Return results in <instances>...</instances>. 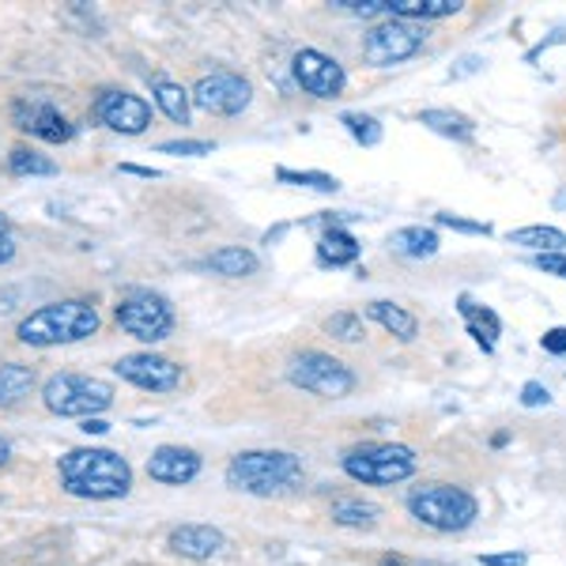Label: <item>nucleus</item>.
Listing matches in <instances>:
<instances>
[{
  "instance_id": "obj_1",
  "label": "nucleus",
  "mask_w": 566,
  "mask_h": 566,
  "mask_svg": "<svg viewBox=\"0 0 566 566\" xmlns=\"http://www.w3.org/2000/svg\"><path fill=\"white\" fill-rule=\"evenodd\" d=\"M57 476L61 491L72 499H87V502H114L125 499L133 491V464L114 450H69L57 461Z\"/></svg>"
},
{
  "instance_id": "obj_2",
  "label": "nucleus",
  "mask_w": 566,
  "mask_h": 566,
  "mask_svg": "<svg viewBox=\"0 0 566 566\" xmlns=\"http://www.w3.org/2000/svg\"><path fill=\"white\" fill-rule=\"evenodd\" d=\"M223 476L231 491L258 495V499H276V495H291V491L303 488L306 469H303V458H295V453H287V450H245L239 458H231Z\"/></svg>"
},
{
  "instance_id": "obj_3",
  "label": "nucleus",
  "mask_w": 566,
  "mask_h": 566,
  "mask_svg": "<svg viewBox=\"0 0 566 566\" xmlns=\"http://www.w3.org/2000/svg\"><path fill=\"white\" fill-rule=\"evenodd\" d=\"M98 310L84 303V298H65V303L39 306L27 314L15 336L27 348H57V344H80L98 333Z\"/></svg>"
},
{
  "instance_id": "obj_4",
  "label": "nucleus",
  "mask_w": 566,
  "mask_h": 566,
  "mask_svg": "<svg viewBox=\"0 0 566 566\" xmlns=\"http://www.w3.org/2000/svg\"><path fill=\"white\" fill-rule=\"evenodd\" d=\"M408 514L434 533H464L480 517V502L458 483H427L408 495Z\"/></svg>"
},
{
  "instance_id": "obj_5",
  "label": "nucleus",
  "mask_w": 566,
  "mask_h": 566,
  "mask_svg": "<svg viewBox=\"0 0 566 566\" xmlns=\"http://www.w3.org/2000/svg\"><path fill=\"white\" fill-rule=\"evenodd\" d=\"M42 405L61 419H98L114 405V386L91 374H53L42 386Z\"/></svg>"
},
{
  "instance_id": "obj_6",
  "label": "nucleus",
  "mask_w": 566,
  "mask_h": 566,
  "mask_svg": "<svg viewBox=\"0 0 566 566\" xmlns=\"http://www.w3.org/2000/svg\"><path fill=\"white\" fill-rule=\"evenodd\" d=\"M340 469L348 480L367 483V488H392L416 476V453L397 442H367L344 453Z\"/></svg>"
},
{
  "instance_id": "obj_7",
  "label": "nucleus",
  "mask_w": 566,
  "mask_h": 566,
  "mask_svg": "<svg viewBox=\"0 0 566 566\" xmlns=\"http://www.w3.org/2000/svg\"><path fill=\"white\" fill-rule=\"evenodd\" d=\"M117 325L140 344H159L175 333V306L159 295V291H144V287H133L125 291V298L117 303L114 310Z\"/></svg>"
},
{
  "instance_id": "obj_8",
  "label": "nucleus",
  "mask_w": 566,
  "mask_h": 566,
  "mask_svg": "<svg viewBox=\"0 0 566 566\" xmlns=\"http://www.w3.org/2000/svg\"><path fill=\"white\" fill-rule=\"evenodd\" d=\"M287 378H291V386L314 392V397H325V400H344L355 389V374L325 352H298L295 359L287 363Z\"/></svg>"
},
{
  "instance_id": "obj_9",
  "label": "nucleus",
  "mask_w": 566,
  "mask_h": 566,
  "mask_svg": "<svg viewBox=\"0 0 566 566\" xmlns=\"http://www.w3.org/2000/svg\"><path fill=\"white\" fill-rule=\"evenodd\" d=\"M427 42L423 23H408V20H386L374 23L370 34L363 39V61L370 69H392L412 61Z\"/></svg>"
},
{
  "instance_id": "obj_10",
  "label": "nucleus",
  "mask_w": 566,
  "mask_h": 566,
  "mask_svg": "<svg viewBox=\"0 0 566 566\" xmlns=\"http://www.w3.org/2000/svg\"><path fill=\"white\" fill-rule=\"evenodd\" d=\"M189 98H193V106L205 109V114L239 117L242 109L253 103V87H250V80L239 76V72L219 69L212 76H200L197 87L189 91Z\"/></svg>"
},
{
  "instance_id": "obj_11",
  "label": "nucleus",
  "mask_w": 566,
  "mask_h": 566,
  "mask_svg": "<svg viewBox=\"0 0 566 566\" xmlns=\"http://www.w3.org/2000/svg\"><path fill=\"white\" fill-rule=\"evenodd\" d=\"M291 76H295V84L314 98H340L344 87H348L344 65L322 50H298L295 57H291Z\"/></svg>"
},
{
  "instance_id": "obj_12",
  "label": "nucleus",
  "mask_w": 566,
  "mask_h": 566,
  "mask_svg": "<svg viewBox=\"0 0 566 566\" xmlns=\"http://www.w3.org/2000/svg\"><path fill=\"white\" fill-rule=\"evenodd\" d=\"M114 374L125 378L129 386L144 389V392H175L181 386V367L167 355H155V352H133V355H122L114 363Z\"/></svg>"
},
{
  "instance_id": "obj_13",
  "label": "nucleus",
  "mask_w": 566,
  "mask_h": 566,
  "mask_svg": "<svg viewBox=\"0 0 566 566\" xmlns=\"http://www.w3.org/2000/svg\"><path fill=\"white\" fill-rule=\"evenodd\" d=\"M95 122L122 136H140L151 125V103L133 91H103L95 103Z\"/></svg>"
},
{
  "instance_id": "obj_14",
  "label": "nucleus",
  "mask_w": 566,
  "mask_h": 566,
  "mask_svg": "<svg viewBox=\"0 0 566 566\" xmlns=\"http://www.w3.org/2000/svg\"><path fill=\"white\" fill-rule=\"evenodd\" d=\"M12 122H15V129L34 136V140H45V144L72 140V122L53 103H45V98H20V103L12 106Z\"/></svg>"
},
{
  "instance_id": "obj_15",
  "label": "nucleus",
  "mask_w": 566,
  "mask_h": 566,
  "mask_svg": "<svg viewBox=\"0 0 566 566\" xmlns=\"http://www.w3.org/2000/svg\"><path fill=\"white\" fill-rule=\"evenodd\" d=\"M148 476L167 488H186L200 476V453L186 446H155L148 458Z\"/></svg>"
},
{
  "instance_id": "obj_16",
  "label": "nucleus",
  "mask_w": 566,
  "mask_h": 566,
  "mask_svg": "<svg viewBox=\"0 0 566 566\" xmlns=\"http://www.w3.org/2000/svg\"><path fill=\"white\" fill-rule=\"evenodd\" d=\"M167 547H170L175 555H181V559L208 563V559H216V555L227 547V533H223V528H216V525L189 522V525L170 528Z\"/></svg>"
},
{
  "instance_id": "obj_17",
  "label": "nucleus",
  "mask_w": 566,
  "mask_h": 566,
  "mask_svg": "<svg viewBox=\"0 0 566 566\" xmlns=\"http://www.w3.org/2000/svg\"><path fill=\"white\" fill-rule=\"evenodd\" d=\"M419 125H427L431 133L446 136V140H458V144H472L476 140V122L461 109H446V106H431L419 114Z\"/></svg>"
},
{
  "instance_id": "obj_18",
  "label": "nucleus",
  "mask_w": 566,
  "mask_h": 566,
  "mask_svg": "<svg viewBox=\"0 0 566 566\" xmlns=\"http://www.w3.org/2000/svg\"><path fill=\"white\" fill-rule=\"evenodd\" d=\"M258 264H261L258 253L245 250V245H223V250L208 253V258L200 261V269L216 272V276H223V280H245L258 272Z\"/></svg>"
},
{
  "instance_id": "obj_19",
  "label": "nucleus",
  "mask_w": 566,
  "mask_h": 566,
  "mask_svg": "<svg viewBox=\"0 0 566 566\" xmlns=\"http://www.w3.org/2000/svg\"><path fill=\"white\" fill-rule=\"evenodd\" d=\"M458 310H461L464 325H469V336H472V340H476L488 355L495 352V340L502 336V322H499L495 310H491V306H476L469 295H461Z\"/></svg>"
},
{
  "instance_id": "obj_20",
  "label": "nucleus",
  "mask_w": 566,
  "mask_h": 566,
  "mask_svg": "<svg viewBox=\"0 0 566 566\" xmlns=\"http://www.w3.org/2000/svg\"><path fill=\"white\" fill-rule=\"evenodd\" d=\"M363 253L359 239H355L352 231H344V227H328V231L317 239V261L328 264V269H344V264H355Z\"/></svg>"
},
{
  "instance_id": "obj_21",
  "label": "nucleus",
  "mask_w": 566,
  "mask_h": 566,
  "mask_svg": "<svg viewBox=\"0 0 566 566\" xmlns=\"http://www.w3.org/2000/svg\"><path fill=\"white\" fill-rule=\"evenodd\" d=\"M39 386V374L27 363H0V408H20Z\"/></svg>"
},
{
  "instance_id": "obj_22",
  "label": "nucleus",
  "mask_w": 566,
  "mask_h": 566,
  "mask_svg": "<svg viewBox=\"0 0 566 566\" xmlns=\"http://www.w3.org/2000/svg\"><path fill=\"white\" fill-rule=\"evenodd\" d=\"M363 314L370 317V322H378L386 333L397 336L400 344H412L416 336H419V322H416V314H408L405 306H397V303H386V298H378V303H370Z\"/></svg>"
},
{
  "instance_id": "obj_23",
  "label": "nucleus",
  "mask_w": 566,
  "mask_h": 566,
  "mask_svg": "<svg viewBox=\"0 0 566 566\" xmlns=\"http://www.w3.org/2000/svg\"><path fill=\"white\" fill-rule=\"evenodd\" d=\"M389 245L400 253V258H412V261H423V258H434L438 245H442V239H438L434 227H400V231L389 234Z\"/></svg>"
},
{
  "instance_id": "obj_24",
  "label": "nucleus",
  "mask_w": 566,
  "mask_h": 566,
  "mask_svg": "<svg viewBox=\"0 0 566 566\" xmlns=\"http://www.w3.org/2000/svg\"><path fill=\"white\" fill-rule=\"evenodd\" d=\"M151 98H155V106H159L175 125H189V114H193V98H189V91L181 87V84H175V80H167V76H155L151 80Z\"/></svg>"
},
{
  "instance_id": "obj_25",
  "label": "nucleus",
  "mask_w": 566,
  "mask_h": 566,
  "mask_svg": "<svg viewBox=\"0 0 566 566\" xmlns=\"http://www.w3.org/2000/svg\"><path fill=\"white\" fill-rule=\"evenodd\" d=\"M506 239L510 245H525V250H536V253H566V234L559 227L533 223V227H522V231H510Z\"/></svg>"
},
{
  "instance_id": "obj_26",
  "label": "nucleus",
  "mask_w": 566,
  "mask_h": 566,
  "mask_svg": "<svg viewBox=\"0 0 566 566\" xmlns=\"http://www.w3.org/2000/svg\"><path fill=\"white\" fill-rule=\"evenodd\" d=\"M328 517H333V525H340V528H374L381 517V510L363 499H336L333 510H328Z\"/></svg>"
},
{
  "instance_id": "obj_27",
  "label": "nucleus",
  "mask_w": 566,
  "mask_h": 566,
  "mask_svg": "<svg viewBox=\"0 0 566 566\" xmlns=\"http://www.w3.org/2000/svg\"><path fill=\"white\" fill-rule=\"evenodd\" d=\"M8 170L20 178H53L57 175V163L45 159V155L34 148H15L8 155Z\"/></svg>"
},
{
  "instance_id": "obj_28",
  "label": "nucleus",
  "mask_w": 566,
  "mask_h": 566,
  "mask_svg": "<svg viewBox=\"0 0 566 566\" xmlns=\"http://www.w3.org/2000/svg\"><path fill=\"white\" fill-rule=\"evenodd\" d=\"M276 178L283 186H298V189H314V193H336L340 181L333 175H322V170H291V167H280Z\"/></svg>"
},
{
  "instance_id": "obj_29",
  "label": "nucleus",
  "mask_w": 566,
  "mask_h": 566,
  "mask_svg": "<svg viewBox=\"0 0 566 566\" xmlns=\"http://www.w3.org/2000/svg\"><path fill=\"white\" fill-rule=\"evenodd\" d=\"M325 333L336 336V340H344V344H359L363 336H367V328H363L359 314H352V310H336L333 317H325Z\"/></svg>"
},
{
  "instance_id": "obj_30",
  "label": "nucleus",
  "mask_w": 566,
  "mask_h": 566,
  "mask_svg": "<svg viewBox=\"0 0 566 566\" xmlns=\"http://www.w3.org/2000/svg\"><path fill=\"white\" fill-rule=\"evenodd\" d=\"M340 125L352 133L355 144H363V148H378V144H381V122H378V117H370V114H344Z\"/></svg>"
},
{
  "instance_id": "obj_31",
  "label": "nucleus",
  "mask_w": 566,
  "mask_h": 566,
  "mask_svg": "<svg viewBox=\"0 0 566 566\" xmlns=\"http://www.w3.org/2000/svg\"><path fill=\"white\" fill-rule=\"evenodd\" d=\"M434 223L450 227V231H461V234H483V239L491 234V223H483V219H464V216H453V212H438Z\"/></svg>"
},
{
  "instance_id": "obj_32",
  "label": "nucleus",
  "mask_w": 566,
  "mask_h": 566,
  "mask_svg": "<svg viewBox=\"0 0 566 566\" xmlns=\"http://www.w3.org/2000/svg\"><path fill=\"white\" fill-rule=\"evenodd\" d=\"M216 144L212 140H167L159 144L163 155H212Z\"/></svg>"
},
{
  "instance_id": "obj_33",
  "label": "nucleus",
  "mask_w": 566,
  "mask_h": 566,
  "mask_svg": "<svg viewBox=\"0 0 566 566\" xmlns=\"http://www.w3.org/2000/svg\"><path fill=\"white\" fill-rule=\"evenodd\" d=\"M522 405L525 408H547V405H552V389L541 386V381H525V386H522Z\"/></svg>"
},
{
  "instance_id": "obj_34",
  "label": "nucleus",
  "mask_w": 566,
  "mask_h": 566,
  "mask_svg": "<svg viewBox=\"0 0 566 566\" xmlns=\"http://www.w3.org/2000/svg\"><path fill=\"white\" fill-rule=\"evenodd\" d=\"M533 264H536L541 272H547V276L566 280V253H536Z\"/></svg>"
},
{
  "instance_id": "obj_35",
  "label": "nucleus",
  "mask_w": 566,
  "mask_h": 566,
  "mask_svg": "<svg viewBox=\"0 0 566 566\" xmlns=\"http://www.w3.org/2000/svg\"><path fill=\"white\" fill-rule=\"evenodd\" d=\"M541 348H544L547 355H566V328H563V325L547 328V333L541 336Z\"/></svg>"
},
{
  "instance_id": "obj_36",
  "label": "nucleus",
  "mask_w": 566,
  "mask_h": 566,
  "mask_svg": "<svg viewBox=\"0 0 566 566\" xmlns=\"http://www.w3.org/2000/svg\"><path fill=\"white\" fill-rule=\"evenodd\" d=\"M525 552H499V555H480V566H525Z\"/></svg>"
},
{
  "instance_id": "obj_37",
  "label": "nucleus",
  "mask_w": 566,
  "mask_h": 566,
  "mask_svg": "<svg viewBox=\"0 0 566 566\" xmlns=\"http://www.w3.org/2000/svg\"><path fill=\"white\" fill-rule=\"evenodd\" d=\"M122 175H136V178H163L159 170H151V167H133V163H122Z\"/></svg>"
},
{
  "instance_id": "obj_38",
  "label": "nucleus",
  "mask_w": 566,
  "mask_h": 566,
  "mask_svg": "<svg viewBox=\"0 0 566 566\" xmlns=\"http://www.w3.org/2000/svg\"><path fill=\"white\" fill-rule=\"evenodd\" d=\"M80 431H87V434H106L109 431V423H103V419H84V427Z\"/></svg>"
},
{
  "instance_id": "obj_39",
  "label": "nucleus",
  "mask_w": 566,
  "mask_h": 566,
  "mask_svg": "<svg viewBox=\"0 0 566 566\" xmlns=\"http://www.w3.org/2000/svg\"><path fill=\"white\" fill-rule=\"evenodd\" d=\"M15 258V242L12 239H0V264H8Z\"/></svg>"
},
{
  "instance_id": "obj_40",
  "label": "nucleus",
  "mask_w": 566,
  "mask_h": 566,
  "mask_svg": "<svg viewBox=\"0 0 566 566\" xmlns=\"http://www.w3.org/2000/svg\"><path fill=\"white\" fill-rule=\"evenodd\" d=\"M12 461V446H8V438H0V469Z\"/></svg>"
},
{
  "instance_id": "obj_41",
  "label": "nucleus",
  "mask_w": 566,
  "mask_h": 566,
  "mask_svg": "<svg viewBox=\"0 0 566 566\" xmlns=\"http://www.w3.org/2000/svg\"><path fill=\"white\" fill-rule=\"evenodd\" d=\"M0 239H12V219L0 212Z\"/></svg>"
},
{
  "instance_id": "obj_42",
  "label": "nucleus",
  "mask_w": 566,
  "mask_h": 566,
  "mask_svg": "<svg viewBox=\"0 0 566 566\" xmlns=\"http://www.w3.org/2000/svg\"><path fill=\"white\" fill-rule=\"evenodd\" d=\"M555 208H566V193H559V197H555Z\"/></svg>"
},
{
  "instance_id": "obj_43",
  "label": "nucleus",
  "mask_w": 566,
  "mask_h": 566,
  "mask_svg": "<svg viewBox=\"0 0 566 566\" xmlns=\"http://www.w3.org/2000/svg\"><path fill=\"white\" fill-rule=\"evenodd\" d=\"M419 566H446V563H419Z\"/></svg>"
}]
</instances>
